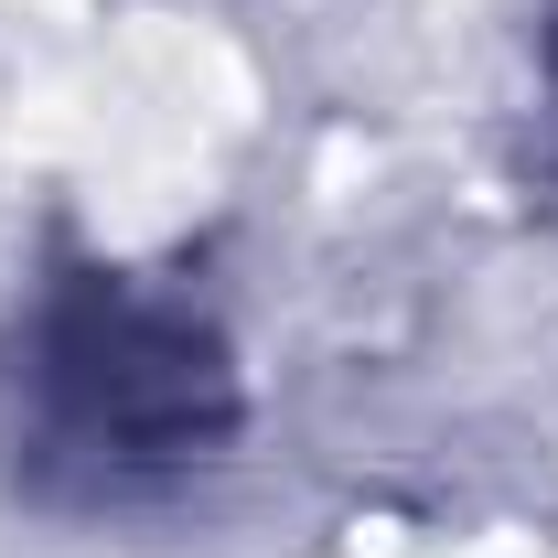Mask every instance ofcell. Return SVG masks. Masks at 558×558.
<instances>
[{
  "label": "cell",
  "mask_w": 558,
  "mask_h": 558,
  "mask_svg": "<svg viewBox=\"0 0 558 558\" xmlns=\"http://www.w3.org/2000/svg\"><path fill=\"white\" fill-rule=\"evenodd\" d=\"M247 365L226 312L97 247H54L0 312V484L54 526L172 515L236 462Z\"/></svg>",
  "instance_id": "cell-1"
},
{
  "label": "cell",
  "mask_w": 558,
  "mask_h": 558,
  "mask_svg": "<svg viewBox=\"0 0 558 558\" xmlns=\"http://www.w3.org/2000/svg\"><path fill=\"white\" fill-rule=\"evenodd\" d=\"M537 97H548V119H558V0H548V22H537Z\"/></svg>",
  "instance_id": "cell-2"
}]
</instances>
